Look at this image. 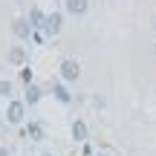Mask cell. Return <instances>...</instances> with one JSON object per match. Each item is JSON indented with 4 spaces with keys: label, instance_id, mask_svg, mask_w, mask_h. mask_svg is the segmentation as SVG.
<instances>
[{
    "label": "cell",
    "instance_id": "1",
    "mask_svg": "<svg viewBox=\"0 0 156 156\" xmlns=\"http://www.w3.org/2000/svg\"><path fill=\"white\" fill-rule=\"evenodd\" d=\"M6 122L15 124V127H20V124L26 122V104H23L20 98H12L9 104H6Z\"/></svg>",
    "mask_w": 156,
    "mask_h": 156
},
{
    "label": "cell",
    "instance_id": "2",
    "mask_svg": "<svg viewBox=\"0 0 156 156\" xmlns=\"http://www.w3.org/2000/svg\"><path fill=\"white\" fill-rule=\"evenodd\" d=\"M58 73H61V84H67V87H69V84H75L78 78H81V64H78L75 58H64Z\"/></svg>",
    "mask_w": 156,
    "mask_h": 156
},
{
    "label": "cell",
    "instance_id": "3",
    "mask_svg": "<svg viewBox=\"0 0 156 156\" xmlns=\"http://www.w3.org/2000/svg\"><path fill=\"white\" fill-rule=\"evenodd\" d=\"M61 29H64V15L61 12H49L46 20H44V35L46 38H55V35H61Z\"/></svg>",
    "mask_w": 156,
    "mask_h": 156
},
{
    "label": "cell",
    "instance_id": "4",
    "mask_svg": "<svg viewBox=\"0 0 156 156\" xmlns=\"http://www.w3.org/2000/svg\"><path fill=\"white\" fill-rule=\"evenodd\" d=\"M69 136H73L75 145H87V142H90V127H87V122H84V119H75L73 127H69Z\"/></svg>",
    "mask_w": 156,
    "mask_h": 156
},
{
    "label": "cell",
    "instance_id": "5",
    "mask_svg": "<svg viewBox=\"0 0 156 156\" xmlns=\"http://www.w3.org/2000/svg\"><path fill=\"white\" fill-rule=\"evenodd\" d=\"M32 32H35V29L29 26V20H26V17H15V20H12V35H15V38L29 41V38H32Z\"/></svg>",
    "mask_w": 156,
    "mask_h": 156
},
{
    "label": "cell",
    "instance_id": "6",
    "mask_svg": "<svg viewBox=\"0 0 156 156\" xmlns=\"http://www.w3.org/2000/svg\"><path fill=\"white\" fill-rule=\"evenodd\" d=\"M6 58H9V64H15V67H26V46H23V44L12 46Z\"/></svg>",
    "mask_w": 156,
    "mask_h": 156
},
{
    "label": "cell",
    "instance_id": "7",
    "mask_svg": "<svg viewBox=\"0 0 156 156\" xmlns=\"http://www.w3.org/2000/svg\"><path fill=\"white\" fill-rule=\"evenodd\" d=\"M67 12L75 17H84L90 12V0H67Z\"/></svg>",
    "mask_w": 156,
    "mask_h": 156
},
{
    "label": "cell",
    "instance_id": "8",
    "mask_svg": "<svg viewBox=\"0 0 156 156\" xmlns=\"http://www.w3.org/2000/svg\"><path fill=\"white\" fill-rule=\"evenodd\" d=\"M52 95H55V98L61 101V104H69V101H73V90H69L67 84H61V81H58L55 87H52Z\"/></svg>",
    "mask_w": 156,
    "mask_h": 156
},
{
    "label": "cell",
    "instance_id": "9",
    "mask_svg": "<svg viewBox=\"0 0 156 156\" xmlns=\"http://www.w3.org/2000/svg\"><path fill=\"white\" fill-rule=\"evenodd\" d=\"M26 20H29V26H32L35 32H38V29L44 32V20H46V15H44L41 9H32V12H29V17H26Z\"/></svg>",
    "mask_w": 156,
    "mask_h": 156
},
{
    "label": "cell",
    "instance_id": "10",
    "mask_svg": "<svg viewBox=\"0 0 156 156\" xmlns=\"http://www.w3.org/2000/svg\"><path fill=\"white\" fill-rule=\"evenodd\" d=\"M38 101H41V87L26 84V90H23V104H38Z\"/></svg>",
    "mask_w": 156,
    "mask_h": 156
},
{
    "label": "cell",
    "instance_id": "11",
    "mask_svg": "<svg viewBox=\"0 0 156 156\" xmlns=\"http://www.w3.org/2000/svg\"><path fill=\"white\" fill-rule=\"evenodd\" d=\"M12 93H15V84L6 81V78H0V98H9L12 101Z\"/></svg>",
    "mask_w": 156,
    "mask_h": 156
},
{
    "label": "cell",
    "instance_id": "12",
    "mask_svg": "<svg viewBox=\"0 0 156 156\" xmlns=\"http://www.w3.org/2000/svg\"><path fill=\"white\" fill-rule=\"evenodd\" d=\"M20 78H23V84H32V73L26 67H20Z\"/></svg>",
    "mask_w": 156,
    "mask_h": 156
},
{
    "label": "cell",
    "instance_id": "13",
    "mask_svg": "<svg viewBox=\"0 0 156 156\" xmlns=\"http://www.w3.org/2000/svg\"><path fill=\"white\" fill-rule=\"evenodd\" d=\"M29 133H32V139H41V124H29Z\"/></svg>",
    "mask_w": 156,
    "mask_h": 156
},
{
    "label": "cell",
    "instance_id": "14",
    "mask_svg": "<svg viewBox=\"0 0 156 156\" xmlns=\"http://www.w3.org/2000/svg\"><path fill=\"white\" fill-rule=\"evenodd\" d=\"M32 41H35V44H44V41H46V35L38 29V32H32Z\"/></svg>",
    "mask_w": 156,
    "mask_h": 156
},
{
    "label": "cell",
    "instance_id": "15",
    "mask_svg": "<svg viewBox=\"0 0 156 156\" xmlns=\"http://www.w3.org/2000/svg\"><path fill=\"white\" fill-rule=\"evenodd\" d=\"M0 156H12V151H9L6 145H0Z\"/></svg>",
    "mask_w": 156,
    "mask_h": 156
},
{
    "label": "cell",
    "instance_id": "16",
    "mask_svg": "<svg viewBox=\"0 0 156 156\" xmlns=\"http://www.w3.org/2000/svg\"><path fill=\"white\" fill-rule=\"evenodd\" d=\"M90 156H104V153H98V151H93V153H90Z\"/></svg>",
    "mask_w": 156,
    "mask_h": 156
},
{
    "label": "cell",
    "instance_id": "17",
    "mask_svg": "<svg viewBox=\"0 0 156 156\" xmlns=\"http://www.w3.org/2000/svg\"><path fill=\"white\" fill-rule=\"evenodd\" d=\"M41 156H58V153H41Z\"/></svg>",
    "mask_w": 156,
    "mask_h": 156
}]
</instances>
